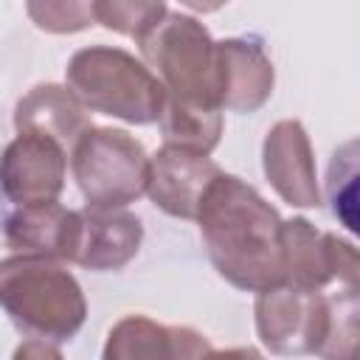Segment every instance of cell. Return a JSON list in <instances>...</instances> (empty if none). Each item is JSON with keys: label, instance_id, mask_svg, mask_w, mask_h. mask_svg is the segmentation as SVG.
<instances>
[{"label": "cell", "instance_id": "30bf717a", "mask_svg": "<svg viewBox=\"0 0 360 360\" xmlns=\"http://www.w3.org/2000/svg\"><path fill=\"white\" fill-rule=\"evenodd\" d=\"M219 174L222 169L208 155L163 143L149 158L146 194L163 214L177 219H194L208 186Z\"/></svg>", "mask_w": 360, "mask_h": 360}, {"label": "cell", "instance_id": "7402d4cb", "mask_svg": "<svg viewBox=\"0 0 360 360\" xmlns=\"http://www.w3.org/2000/svg\"><path fill=\"white\" fill-rule=\"evenodd\" d=\"M200 360H264V354L253 346H233V349H208Z\"/></svg>", "mask_w": 360, "mask_h": 360}, {"label": "cell", "instance_id": "8fae6325", "mask_svg": "<svg viewBox=\"0 0 360 360\" xmlns=\"http://www.w3.org/2000/svg\"><path fill=\"white\" fill-rule=\"evenodd\" d=\"M208 338L191 326H166L149 315H124L107 332L101 360H200Z\"/></svg>", "mask_w": 360, "mask_h": 360}, {"label": "cell", "instance_id": "44dd1931", "mask_svg": "<svg viewBox=\"0 0 360 360\" xmlns=\"http://www.w3.org/2000/svg\"><path fill=\"white\" fill-rule=\"evenodd\" d=\"M11 360H65L59 346L51 340H39V338H28L14 349Z\"/></svg>", "mask_w": 360, "mask_h": 360}, {"label": "cell", "instance_id": "5b68a950", "mask_svg": "<svg viewBox=\"0 0 360 360\" xmlns=\"http://www.w3.org/2000/svg\"><path fill=\"white\" fill-rule=\"evenodd\" d=\"M70 172L87 208H127L146 194L149 155L127 129L93 127L73 146Z\"/></svg>", "mask_w": 360, "mask_h": 360}, {"label": "cell", "instance_id": "3957f363", "mask_svg": "<svg viewBox=\"0 0 360 360\" xmlns=\"http://www.w3.org/2000/svg\"><path fill=\"white\" fill-rule=\"evenodd\" d=\"M65 82L87 112L112 115L135 127L155 124L166 104L158 76L129 51L112 45L76 51L65 68Z\"/></svg>", "mask_w": 360, "mask_h": 360}, {"label": "cell", "instance_id": "9a60e30c", "mask_svg": "<svg viewBox=\"0 0 360 360\" xmlns=\"http://www.w3.org/2000/svg\"><path fill=\"white\" fill-rule=\"evenodd\" d=\"M3 233L17 253L70 262L79 233V214L59 202L17 208L8 214Z\"/></svg>", "mask_w": 360, "mask_h": 360}, {"label": "cell", "instance_id": "7a4b0ae2", "mask_svg": "<svg viewBox=\"0 0 360 360\" xmlns=\"http://www.w3.org/2000/svg\"><path fill=\"white\" fill-rule=\"evenodd\" d=\"M0 309L28 338L68 343L87 321V298L65 262L14 253L0 259Z\"/></svg>", "mask_w": 360, "mask_h": 360}, {"label": "cell", "instance_id": "ac0fdd59", "mask_svg": "<svg viewBox=\"0 0 360 360\" xmlns=\"http://www.w3.org/2000/svg\"><path fill=\"white\" fill-rule=\"evenodd\" d=\"M169 11L166 3H135V0H93V14L96 22L127 34L132 39L143 37L163 14Z\"/></svg>", "mask_w": 360, "mask_h": 360}, {"label": "cell", "instance_id": "ba28073f", "mask_svg": "<svg viewBox=\"0 0 360 360\" xmlns=\"http://www.w3.org/2000/svg\"><path fill=\"white\" fill-rule=\"evenodd\" d=\"M68 152L34 132H17L0 155V191L17 205L56 202L65 188Z\"/></svg>", "mask_w": 360, "mask_h": 360}, {"label": "cell", "instance_id": "7c38bea8", "mask_svg": "<svg viewBox=\"0 0 360 360\" xmlns=\"http://www.w3.org/2000/svg\"><path fill=\"white\" fill-rule=\"evenodd\" d=\"M79 233L73 248V264L87 270H121L129 264L143 242L141 219L127 208H82Z\"/></svg>", "mask_w": 360, "mask_h": 360}, {"label": "cell", "instance_id": "277c9868", "mask_svg": "<svg viewBox=\"0 0 360 360\" xmlns=\"http://www.w3.org/2000/svg\"><path fill=\"white\" fill-rule=\"evenodd\" d=\"M135 42L143 56L141 62L158 76L166 98L222 110L217 39H211L197 17L169 8Z\"/></svg>", "mask_w": 360, "mask_h": 360}, {"label": "cell", "instance_id": "e0dca14e", "mask_svg": "<svg viewBox=\"0 0 360 360\" xmlns=\"http://www.w3.org/2000/svg\"><path fill=\"white\" fill-rule=\"evenodd\" d=\"M360 298L357 287L338 284L335 292H329V332L326 340L318 349L321 360H357V343H360Z\"/></svg>", "mask_w": 360, "mask_h": 360}, {"label": "cell", "instance_id": "5bb4252c", "mask_svg": "<svg viewBox=\"0 0 360 360\" xmlns=\"http://www.w3.org/2000/svg\"><path fill=\"white\" fill-rule=\"evenodd\" d=\"M14 129L56 141L68 155L79 138L93 129L84 104L62 84H37L14 107Z\"/></svg>", "mask_w": 360, "mask_h": 360}, {"label": "cell", "instance_id": "8992f818", "mask_svg": "<svg viewBox=\"0 0 360 360\" xmlns=\"http://www.w3.org/2000/svg\"><path fill=\"white\" fill-rule=\"evenodd\" d=\"M256 335L278 357L318 354L329 332V295L278 284L256 292Z\"/></svg>", "mask_w": 360, "mask_h": 360}, {"label": "cell", "instance_id": "4fadbf2b", "mask_svg": "<svg viewBox=\"0 0 360 360\" xmlns=\"http://www.w3.org/2000/svg\"><path fill=\"white\" fill-rule=\"evenodd\" d=\"M222 112H256L273 93L276 70L256 37H228L217 42Z\"/></svg>", "mask_w": 360, "mask_h": 360}, {"label": "cell", "instance_id": "6da1fadb", "mask_svg": "<svg viewBox=\"0 0 360 360\" xmlns=\"http://www.w3.org/2000/svg\"><path fill=\"white\" fill-rule=\"evenodd\" d=\"M194 222L211 264L228 284L245 292L284 284V219L250 183L222 172L208 186Z\"/></svg>", "mask_w": 360, "mask_h": 360}, {"label": "cell", "instance_id": "9c48e42d", "mask_svg": "<svg viewBox=\"0 0 360 360\" xmlns=\"http://www.w3.org/2000/svg\"><path fill=\"white\" fill-rule=\"evenodd\" d=\"M262 169L284 202L295 208L321 205L315 155L301 121L284 118L267 129L262 143Z\"/></svg>", "mask_w": 360, "mask_h": 360}, {"label": "cell", "instance_id": "ffe728a7", "mask_svg": "<svg viewBox=\"0 0 360 360\" xmlns=\"http://www.w3.org/2000/svg\"><path fill=\"white\" fill-rule=\"evenodd\" d=\"M28 17L37 22V28L51 31V34H73L96 25L93 3H79V0H45V3H28L25 6Z\"/></svg>", "mask_w": 360, "mask_h": 360}, {"label": "cell", "instance_id": "d6986e66", "mask_svg": "<svg viewBox=\"0 0 360 360\" xmlns=\"http://www.w3.org/2000/svg\"><path fill=\"white\" fill-rule=\"evenodd\" d=\"M329 202L332 214L349 228L357 231L354 219V200H357V143H343L329 163Z\"/></svg>", "mask_w": 360, "mask_h": 360}, {"label": "cell", "instance_id": "2e32d148", "mask_svg": "<svg viewBox=\"0 0 360 360\" xmlns=\"http://www.w3.org/2000/svg\"><path fill=\"white\" fill-rule=\"evenodd\" d=\"M158 124L169 146H180L197 155H211L222 138V110L217 107L166 98Z\"/></svg>", "mask_w": 360, "mask_h": 360}, {"label": "cell", "instance_id": "52a82bcc", "mask_svg": "<svg viewBox=\"0 0 360 360\" xmlns=\"http://www.w3.org/2000/svg\"><path fill=\"white\" fill-rule=\"evenodd\" d=\"M281 256L284 284L295 290L323 292L329 284L357 287V250L338 233L315 228L307 217L281 222Z\"/></svg>", "mask_w": 360, "mask_h": 360}]
</instances>
